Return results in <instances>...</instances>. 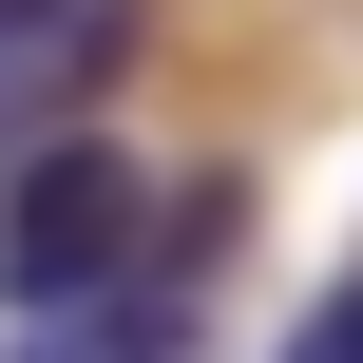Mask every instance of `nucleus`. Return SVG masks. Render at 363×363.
<instances>
[{"label":"nucleus","mask_w":363,"mask_h":363,"mask_svg":"<svg viewBox=\"0 0 363 363\" xmlns=\"http://www.w3.org/2000/svg\"><path fill=\"white\" fill-rule=\"evenodd\" d=\"M134 268H153V172H134L115 134H38V153L0 172V306L57 325V306L134 287Z\"/></svg>","instance_id":"obj_1"},{"label":"nucleus","mask_w":363,"mask_h":363,"mask_svg":"<svg viewBox=\"0 0 363 363\" xmlns=\"http://www.w3.org/2000/svg\"><path fill=\"white\" fill-rule=\"evenodd\" d=\"M287 363H363V287H325V306L287 325Z\"/></svg>","instance_id":"obj_2"}]
</instances>
